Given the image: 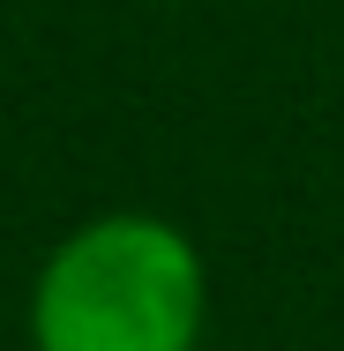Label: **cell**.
I'll return each mask as SVG.
<instances>
[{
	"mask_svg": "<svg viewBox=\"0 0 344 351\" xmlns=\"http://www.w3.org/2000/svg\"><path fill=\"white\" fill-rule=\"evenodd\" d=\"M203 254L165 217H98L53 247L30 291L38 351H195Z\"/></svg>",
	"mask_w": 344,
	"mask_h": 351,
	"instance_id": "obj_1",
	"label": "cell"
}]
</instances>
